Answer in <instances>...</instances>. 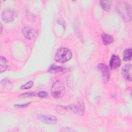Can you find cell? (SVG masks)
I'll return each mask as SVG.
<instances>
[{"label":"cell","instance_id":"6da1fadb","mask_svg":"<svg viewBox=\"0 0 132 132\" xmlns=\"http://www.w3.org/2000/svg\"><path fill=\"white\" fill-rule=\"evenodd\" d=\"M116 9L121 17L126 22L131 19V7L129 4L124 1H118L116 5Z\"/></svg>","mask_w":132,"mask_h":132},{"label":"cell","instance_id":"7a4b0ae2","mask_svg":"<svg viewBox=\"0 0 132 132\" xmlns=\"http://www.w3.org/2000/svg\"><path fill=\"white\" fill-rule=\"evenodd\" d=\"M72 53L71 51L65 47H61L58 48L55 55V60L56 61L64 63L71 59Z\"/></svg>","mask_w":132,"mask_h":132},{"label":"cell","instance_id":"3957f363","mask_svg":"<svg viewBox=\"0 0 132 132\" xmlns=\"http://www.w3.org/2000/svg\"><path fill=\"white\" fill-rule=\"evenodd\" d=\"M65 94V87L60 80L55 81L51 87V94L55 98H61Z\"/></svg>","mask_w":132,"mask_h":132},{"label":"cell","instance_id":"277c9868","mask_svg":"<svg viewBox=\"0 0 132 132\" xmlns=\"http://www.w3.org/2000/svg\"><path fill=\"white\" fill-rule=\"evenodd\" d=\"M65 108L80 116H83L85 114V106L84 102L82 100L78 101L76 103L67 106Z\"/></svg>","mask_w":132,"mask_h":132},{"label":"cell","instance_id":"5b68a950","mask_svg":"<svg viewBox=\"0 0 132 132\" xmlns=\"http://www.w3.org/2000/svg\"><path fill=\"white\" fill-rule=\"evenodd\" d=\"M16 16V13L15 11L11 9H7L4 10L1 14L2 20L5 23H10L13 21Z\"/></svg>","mask_w":132,"mask_h":132},{"label":"cell","instance_id":"8992f818","mask_svg":"<svg viewBox=\"0 0 132 132\" xmlns=\"http://www.w3.org/2000/svg\"><path fill=\"white\" fill-rule=\"evenodd\" d=\"M22 32L23 36L28 40H33L35 39L38 35V31L35 29L28 26L24 27Z\"/></svg>","mask_w":132,"mask_h":132},{"label":"cell","instance_id":"52a82bcc","mask_svg":"<svg viewBox=\"0 0 132 132\" xmlns=\"http://www.w3.org/2000/svg\"><path fill=\"white\" fill-rule=\"evenodd\" d=\"M97 69L101 72L103 81L108 82L110 79L109 69L107 65L104 63H100L97 65Z\"/></svg>","mask_w":132,"mask_h":132},{"label":"cell","instance_id":"ba28073f","mask_svg":"<svg viewBox=\"0 0 132 132\" xmlns=\"http://www.w3.org/2000/svg\"><path fill=\"white\" fill-rule=\"evenodd\" d=\"M38 118L40 121L46 124H56L57 122V119L52 115L39 114L38 115Z\"/></svg>","mask_w":132,"mask_h":132},{"label":"cell","instance_id":"9c48e42d","mask_svg":"<svg viewBox=\"0 0 132 132\" xmlns=\"http://www.w3.org/2000/svg\"><path fill=\"white\" fill-rule=\"evenodd\" d=\"M131 70L132 65L131 63H127L125 64L121 69V74L123 77L129 81H131L132 79Z\"/></svg>","mask_w":132,"mask_h":132},{"label":"cell","instance_id":"30bf717a","mask_svg":"<svg viewBox=\"0 0 132 132\" xmlns=\"http://www.w3.org/2000/svg\"><path fill=\"white\" fill-rule=\"evenodd\" d=\"M121 65V60L117 55H113L109 61V67L111 70H115Z\"/></svg>","mask_w":132,"mask_h":132},{"label":"cell","instance_id":"8fae6325","mask_svg":"<svg viewBox=\"0 0 132 132\" xmlns=\"http://www.w3.org/2000/svg\"><path fill=\"white\" fill-rule=\"evenodd\" d=\"M101 39L103 43L105 45H108L112 43L114 41V39L111 35L107 34L105 32L101 35Z\"/></svg>","mask_w":132,"mask_h":132},{"label":"cell","instance_id":"7c38bea8","mask_svg":"<svg viewBox=\"0 0 132 132\" xmlns=\"http://www.w3.org/2000/svg\"><path fill=\"white\" fill-rule=\"evenodd\" d=\"M9 67L8 61L6 58L1 56L0 57V72L3 73L6 71Z\"/></svg>","mask_w":132,"mask_h":132},{"label":"cell","instance_id":"4fadbf2b","mask_svg":"<svg viewBox=\"0 0 132 132\" xmlns=\"http://www.w3.org/2000/svg\"><path fill=\"white\" fill-rule=\"evenodd\" d=\"M112 2L111 1H100V5L104 11H109L111 9Z\"/></svg>","mask_w":132,"mask_h":132},{"label":"cell","instance_id":"5bb4252c","mask_svg":"<svg viewBox=\"0 0 132 132\" xmlns=\"http://www.w3.org/2000/svg\"><path fill=\"white\" fill-rule=\"evenodd\" d=\"M132 50L131 48L125 49L123 53V59L124 61H129L131 60Z\"/></svg>","mask_w":132,"mask_h":132},{"label":"cell","instance_id":"9a60e30c","mask_svg":"<svg viewBox=\"0 0 132 132\" xmlns=\"http://www.w3.org/2000/svg\"><path fill=\"white\" fill-rule=\"evenodd\" d=\"M65 69L59 66V65H56L55 64H52L50 67L49 68V72L51 73H56V72H63L65 71Z\"/></svg>","mask_w":132,"mask_h":132},{"label":"cell","instance_id":"2e32d148","mask_svg":"<svg viewBox=\"0 0 132 132\" xmlns=\"http://www.w3.org/2000/svg\"><path fill=\"white\" fill-rule=\"evenodd\" d=\"M34 85V82L31 80H30L27 82L26 84L23 85L21 87L20 89L22 90H26L31 88Z\"/></svg>","mask_w":132,"mask_h":132},{"label":"cell","instance_id":"e0dca14e","mask_svg":"<svg viewBox=\"0 0 132 132\" xmlns=\"http://www.w3.org/2000/svg\"><path fill=\"white\" fill-rule=\"evenodd\" d=\"M10 84V81L9 79H7V78H5L1 80V86H3V87H5L6 86H7L8 85H9Z\"/></svg>","mask_w":132,"mask_h":132},{"label":"cell","instance_id":"ac0fdd59","mask_svg":"<svg viewBox=\"0 0 132 132\" xmlns=\"http://www.w3.org/2000/svg\"><path fill=\"white\" fill-rule=\"evenodd\" d=\"M48 95V94L46 92L44 91H40L38 92V96L41 98H45Z\"/></svg>","mask_w":132,"mask_h":132},{"label":"cell","instance_id":"d6986e66","mask_svg":"<svg viewBox=\"0 0 132 132\" xmlns=\"http://www.w3.org/2000/svg\"><path fill=\"white\" fill-rule=\"evenodd\" d=\"M30 102L27 103H24V104H16V105H14V106L16 107L17 108H25V107H27L30 104Z\"/></svg>","mask_w":132,"mask_h":132},{"label":"cell","instance_id":"ffe728a7","mask_svg":"<svg viewBox=\"0 0 132 132\" xmlns=\"http://www.w3.org/2000/svg\"><path fill=\"white\" fill-rule=\"evenodd\" d=\"M61 130L62 131H76L75 129H73L72 127H64Z\"/></svg>","mask_w":132,"mask_h":132},{"label":"cell","instance_id":"44dd1931","mask_svg":"<svg viewBox=\"0 0 132 132\" xmlns=\"http://www.w3.org/2000/svg\"><path fill=\"white\" fill-rule=\"evenodd\" d=\"M35 93H32V92H27V93H25L24 94H22L21 95V96H24V97H28V96H32L35 95Z\"/></svg>","mask_w":132,"mask_h":132},{"label":"cell","instance_id":"7402d4cb","mask_svg":"<svg viewBox=\"0 0 132 132\" xmlns=\"http://www.w3.org/2000/svg\"><path fill=\"white\" fill-rule=\"evenodd\" d=\"M2 30H3V26H2V24H1V34H2Z\"/></svg>","mask_w":132,"mask_h":132}]
</instances>
